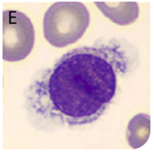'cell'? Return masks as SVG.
Returning a JSON list of instances; mask_svg holds the SVG:
<instances>
[{
	"label": "cell",
	"instance_id": "1",
	"mask_svg": "<svg viewBox=\"0 0 154 153\" xmlns=\"http://www.w3.org/2000/svg\"><path fill=\"white\" fill-rule=\"evenodd\" d=\"M131 61L119 42L69 51L32 82L26 108L40 121L77 127L96 121L109 108Z\"/></svg>",
	"mask_w": 154,
	"mask_h": 153
},
{
	"label": "cell",
	"instance_id": "2",
	"mask_svg": "<svg viewBox=\"0 0 154 153\" xmlns=\"http://www.w3.org/2000/svg\"><path fill=\"white\" fill-rule=\"evenodd\" d=\"M90 23L88 7L79 2H57L45 12L43 31L46 41L63 48L76 43L87 31Z\"/></svg>",
	"mask_w": 154,
	"mask_h": 153
},
{
	"label": "cell",
	"instance_id": "3",
	"mask_svg": "<svg viewBox=\"0 0 154 153\" xmlns=\"http://www.w3.org/2000/svg\"><path fill=\"white\" fill-rule=\"evenodd\" d=\"M35 44V30L29 18L22 12L3 13V59L20 62L27 58Z\"/></svg>",
	"mask_w": 154,
	"mask_h": 153
},
{
	"label": "cell",
	"instance_id": "4",
	"mask_svg": "<svg viewBox=\"0 0 154 153\" xmlns=\"http://www.w3.org/2000/svg\"><path fill=\"white\" fill-rule=\"evenodd\" d=\"M94 5L106 18L119 26L130 25L139 16V5L136 2H94Z\"/></svg>",
	"mask_w": 154,
	"mask_h": 153
},
{
	"label": "cell",
	"instance_id": "5",
	"mask_svg": "<svg viewBox=\"0 0 154 153\" xmlns=\"http://www.w3.org/2000/svg\"><path fill=\"white\" fill-rule=\"evenodd\" d=\"M151 134V118L148 114L140 113L134 116L128 125L127 141L133 149L143 146Z\"/></svg>",
	"mask_w": 154,
	"mask_h": 153
}]
</instances>
